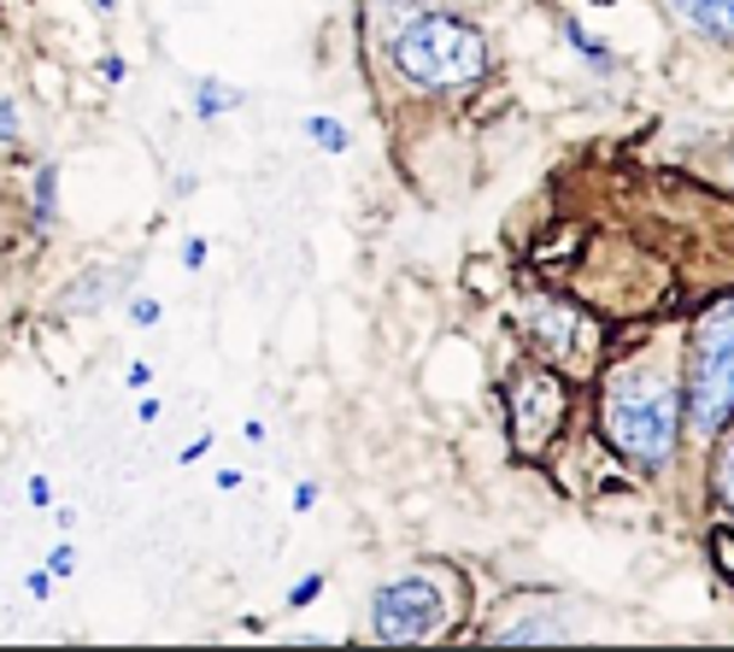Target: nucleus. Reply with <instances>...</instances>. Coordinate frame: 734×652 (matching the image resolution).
I'll list each match as a JSON object with an SVG mask.
<instances>
[{
  "mask_svg": "<svg viewBox=\"0 0 734 652\" xmlns=\"http://www.w3.org/2000/svg\"><path fill=\"white\" fill-rule=\"evenodd\" d=\"M605 435L623 459H635L641 471H658V464L676 453L682 435V382L664 359H635L623 371L605 377Z\"/></svg>",
  "mask_w": 734,
  "mask_h": 652,
  "instance_id": "f257e3e1",
  "label": "nucleus"
},
{
  "mask_svg": "<svg viewBox=\"0 0 734 652\" xmlns=\"http://www.w3.org/2000/svg\"><path fill=\"white\" fill-rule=\"evenodd\" d=\"M389 71L418 94H446V89H471L494 66V48L476 24H464L453 12H412L405 24L389 30Z\"/></svg>",
  "mask_w": 734,
  "mask_h": 652,
  "instance_id": "f03ea898",
  "label": "nucleus"
},
{
  "mask_svg": "<svg viewBox=\"0 0 734 652\" xmlns=\"http://www.w3.org/2000/svg\"><path fill=\"white\" fill-rule=\"evenodd\" d=\"M464 576L453 564H412L394 570L371 588V605H364V623H371V641L382 646H423L441 641L464 623Z\"/></svg>",
  "mask_w": 734,
  "mask_h": 652,
  "instance_id": "7ed1b4c3",
  "label": "nucleus"
},
{
  "mask_svg": "<svg viewBox=\"0 0 734 652\" xmlns=\"http://www.w3.org/2000/svg\"><path fill=\"white\" fill-rule=\"evenodd\" d=\"M687 412L711 435L723 430V418H734V300H723L717 312H705V323L693 330L687 348Z\"/></svg>",
  "mask_w": 734,
  "mask_h": 652,
  "instance_id": "20e7f679",
  "label": "nucleus"
},
{
  "mask_svg": "<svg viewBox=\"0 0 734 652\" xmlns=\"http://www.w3.org/2000/svg\"><path fill=\"white\" fill-rule=\"evenodd\" d=\"M564 412H570V394L546 364H523V371L505 377V423H512L517 453L529 459L546 453L564 430Z\"/></svg>",
  "mask_w": 734,
  "mask_h": 652,
  "instance_id": "39448f33",
  "label": "nucleus"
},
{
  "mask_svg": "<svg viewBox=\"0 0 734 652\" xmlns=\"http://www.w3.org/2000/svg\"><path fill=\"white\" fill-rule=\"evenodd\" d=\"M523 335L553 364H587L600 353V323L564 294H523Z\"/></svg>",
  "mask_w": 734,
  "mask_h": 652,
  "instance_id": "423d86ee",
  "label": "nucleus"
},
{
  "mask_svg": "<svg viewBox=\"0 0 734 652\" xmlns=\"http://www.w3.org/2000/svg\"><path fill=\"white\" fill-rule=\"evenodd\" d=\"M135 271H141V259H89V264H77V271L53 289L48 300V312L59 323H77V318H94V312H107L112 300H124L135 289Z\"/></svg>",
  "mask_w": 734,
  "mask_h": 652,
  "instance_id": "0eeeda50",
  "label": "nucleus"
},
{
  "mask_svg": "<svg viewBox=\"0 0 734 652\" xmlns=\"http://www.w3.org/2000/svg\"><path fill=\"white\" fill-rule=\"evenodd\" d=\"M42 100H36L30 77L12 66V59H0V159H18L24 165V153L42 141Z\"/></svg>",
  "mask_w": 734,
  "mask_h": 652,
  "instance_id": "6e6552de",
  "label": "nucleus"
},
{
  "mask_svg": "<svg viewBox=\"0 0 734 652\" xmlns=\"http://www.w3.org/2000/svg\"><path fill=\"white\" fill-rule=\"evenodd\" d=\"M18 223L30 235L59 230V159L53 153H36L30 165H18Z\"/></svg>",
  "mask_w": 734,
  "mask_h": 652,
  "instance_id": "1a4fd4ad",
  "label": "nucleus"
},
{
  "mask_svg": "<svg viewBox=\"0 0 734 652\" xmlns=\"http://www.w3.org/2000/svg\"><path fill=\"white\" fill-rule=\"evenodd\" d=\"M235 107H248V94H241L235 83H223V77H200V83H194V118H200V124L230 118Z\"/></svg>",
  "mask_w": 734,
  "mask_h": 652,
  "instance_id": "9d476101",
  "label": "nucleus"
},
{
  "mask_svg": "<svg viewBox=\"0 0 734 652\" xmlns=\"http://www.w3.org/2000/svg\"><path fill=\"white\" fill-rule=\"evenodd\" d=\"M693 30H711V36H728L734 42V0H670Z\"/></svg>",
  "mask_w": 734,
  "mask_h": 652,
  "instance_id": "9b49d317",
  "label": "nucleus"
},
{
  "mask_svg": "<svg viewBox=\"0 0 734 652\" xmlns=\"http://www.w3.org/2000/svg\"><path fill=\"white\" fill-rule=\"evenodd\" d=\"M300 130H305V141H318L323 153H346V148H353V130H346V124H335L330 112H312Z\"/></svg>",
  "mask_w": 734,
  "mask_h": 652,
  "instance_id": "f8f14e48",
  "label": "nucleus"
},
{
  "mask_svg": "<svg viewBox=\"0 0 734 652\" xmlns=\"http://www.w3.org/2000/svg\"><path fill=\"white\" fill-rule=\"evenodd\" d=\"M564 36H570V48H576L594 71H611V66H617V53H611L605 42H594V36H587V30L576 24V18H564Z\"/></svg>",
  "mask_w": 734,
  "mask_h": 652,
  "instance_id": "ddd939ff",
  "label": "nucleus"
},
{
  "mask_svg": "<svg viewBox=\"0 0 734 652\" xmlns=\"http://www.w3.org/2000/svg\"><path fill=\"white\" fill-rule=\"evenodd\" d=\"M124 318L135 323V330H153V323L165 318V305H159L153 294H124Z\"/></svg>",
  "mask_w": 734,
  "mask_h": 652,
  "instance_id": "4468645a",
  "label": "nucleus"
},
{
  "mask_svg": "<svg viewBox=\"0 0 734 652\" xmlns=\"http://www.w3.org/2000/svg\"><path fill=\"white\" fill-rule=\"evenodd\" d=\"M717 494H723V505L734 512V430H728L723 453H717Z\"/></svg>",
  "mask_w": 734,
  "mask_h": 652,
  "instance_id": "2eb2a0df",
  "label": "nucleus"
},
{
  "mask_svg": "<svg viewBox=\"0 0 734 652\" xmlns=\"http://www.w3.org/2000/svg\"><path fill=\"white\" fill-rule=\"evenodd\" d=\"M711 564L734 582V529H717V535H711Z\"/></svg>",
  "mask_w": 734,
  "mask_h": 652,
  "instance_id": "dca6fc26",
  "label": "nucleus"
},
{
  "mask_svg": "<svg viewBox=\"0 0 734 652\" xmlns=\"http://www.w3.org/2000/svg\"><path fill=\"white\" fill-rule=\"evenodd\" d=\"M312 600H323V576H318V570H312V576H300V582L289 588V605H294V611H305Z\"/></svg>",
  "mask_w": 734,
  "mask_h": 652,
  "instance_id": "f3484780",
  "label": "nucleus"
},
{
  "mask_svg": "<svg viewBox=\"0 0 734 652\" xmlns=\"http://www.w3.org/2000/svg\"><path fill=\"white\" fill-rule=\"evenodd\" d=\"M48 576L59 582V576H77V546L71 541H59L53 553H48Z\"/></svg>",
  "mask_w": 734,
  "mask_h": 652,
  "instance_id": "a211bd4d",
  "label": "nucleus"
},
{
  "mask_svg": "<svg viewBox=\"0 0 734 652\" xmlns=\"http://www.w3.org/2000/svg\"><path fill=\"white\" fill-rule=\"evenodd\" d=\"M24 594H30V600H53V576H48V564L24 570Z\"/></svg>",
  "mask_w": 734,
  "mask_h": 652,
  "instance_id": "6ab92c4d",
  "label": "nucleus"
},
{
  "mask_svg": "<svg viewBox=\"0 0 734 652\" xmlns=\"http://www.w3.org/2000/svg\"><path fill=\"white\" fill-rule=\"evenodd\" d=\"M94 71L107 77V83H124V77H130V59H124V53H100Z\"/></svg>",
  "mask_w": 734,
  "mask_h": 652,
  "instance_id": "aec40b11",
  "label": "nucleus"
},
{
  "mask_svg": "<svg viewBox=\"0 0 734 652\" xmlns=\"http://www.w3.org/2000/svg\"><path fill=\"white\" fill-rule=\"evenodd\" d=\"M207 253H212V241H207V235H189V241H182V271H200V264H207Z\"/></svg>",
  "mask_w": 734,
  "mask_h": 652,
  "instance_id": "412c9836",
  "label": "nucleus"
},
{
  "mask_svg": "<svg viewBox=\"0 0 734 652\" xmlns=\"http://www.w3.org/2000/svg\"><path fill=\"white\" fill-rule=\"evenodd\" d=\"M24 500L48 512V505H53V477H30V482H24Z\"/></svg>",
  "mask_w": 734,
  "mask_h": 652,
  "instance_id": "4be33fe9",
  "label": "nucleus"
},
{
  "mask_svg": "<svg viewBox=\"0 0 734 652\" xmlns=\"http://www.w3.org/2000/svg\"><path fill=\"white\" fill-rule=\"evenodd\" d=\"M318 494H323V488H318V482H300L289 505H294V512H312V505H318Z\"/></svg>",
  "mask_w": 734,
  "mask_h": 652,
  "instance_id": "5701e85b",
  "label": "nucleus"
},
{
  "mask_svg": "<svg viewBox=\"0 0 734 652\" xmlns=\"http://www.w3.org/2000/svg\"><path fill=\"white\" fill-rule=\"evenodd\" d=\"M207 447H212V435H194V441H189V447H182V453H177V459H182V464H194V459H207Z\"/></svg>",
  "mask_w": 734,
  "mask_h": 652,
  "instance_id": "b1692460",
  "label": "nucleus"
},
{
  "mask_svg": "<svg viewBox=\"0 0 734 652\" xmlns=\"http://www.w3.org/2000/svg\"><path fill=\"white\" fill-rule=\"evenodd\" d=\"M124 382H130V389H148V382H153V371H148V364H141V359H135V364H130V371H124Z\"/></svg>",
  "mask_w": 734,
  "mask_h": 652,
  "instance_id": "393cba45",
  "label": "nucleus"
},
{
  "mask_svg": "<svg viewBox=\"0 0 734 652\" xmlns=\"http://www.w3.org/2000/svg\"><path fill=\"white\" fill-rule=\"evenodd\" d=\"M135 423H159V400H153V394L135 405Z\"/></svg>",
  "mask_w": 734,
  "mask_h": 652,
  "instance_id": "a878e982",
  "label": "nucleus"
},
{
  "mask_svg": "<svg viewBox=\"0 0 734 652\" xmlns=\"http://www.w3.org/2000/svg\"><path fill=\"white\" fill-rule=\"evenodd\" d=\"M241 441L259 447V441H264V423H259V418H248V423H241Z\"/></svg>",
  "mask_w": 734,
  "mask_h": 652,
  "instance_id": "bb28decb",
  "label": "nucleus"
},
{
  "mask_svg": "<svg viewBox=\"0 0 734 652\" xmlns=\"http://www.w3.org/2000/svg\"><path fill=\"white\" fill-rule=\"evenodd\" d=\"M118 7H124V0H89L94 18H118Z\"/></svg>",
  "mask_w": 734,
  "mask_h": 652,
  "instance_id": "cd10ccee",
  "label": "nucleus"
},
{
  "mask_svg": "<svg viewBox=\"0 0 734 652\" xmlns=\"http://www.w3.org/2000/svg\"><path fill=\"white\" fill-rule=\"evenodd\" d=\"M241 482H248V477H241V471H218V488H223V494H235V488Z\"/></svg>",
  "mask_w": 734,
  "mask_h": 652,
  "instance_id": "c85d7f7f",
  "label": "nucleus"
},
{
  "mask_svg": "<svg viewBox=\"0 0 734 652\" xmlns=\"http://www.w3.org/2000/svg\"><path fill=\"white\" fill-rule=\"evenodd\" d=\"M0 335H7V305H0Z\"/></svg>",
  "mask_w": 734,
  "mask_h": 652,
  "instance_id": "c756f323",
  "label": "nucleus"
},
{
  "mask_svg": "<svg viewBox=\"0 0 734 652\" xmlns=\"http://www.w3.org/2000/svg\"><path fill=\"white\" fill-rule=\"evenodd\" d=\"M600 7H605V0H600Z\"/></svg>",
  "mask_w": 734,
  "mask_h": 652,
  "instance_id": "7c9ffc66",
  "label": "nucleus"
}]
</instances>
